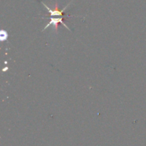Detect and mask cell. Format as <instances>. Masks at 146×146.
<instances>
[{"instance_id": "obj_1", "label": "cell", "mask_w": 146, "mask_h": 146, "mask_svg": "<svg viewBox=\"0 0 146 146\" xmlns=\"http://www.w3.org/2000/svg\"><path fill=\"white\" fill-rule=\"evenodd\" d=\"M48 19H50V21L48 23V24H47V25L45 26V27H44V29L42 30V31H44V30H46V29H48V27H49V26H51V25H52L53 27H54V29H55L56 31H57V30H58V24H62L63 26H64V27H65L68 30V31H71V30H70V29L68 28V27H67V26L65 24H64V17H56V18H54V17H49Z\"/></svg>"}, {"instance_id": "obj_2", "label": "cell", "mask_w": 146, "mask_h": 146, "mask_svg": "<svg viewBox=\"0 0 146 146\" xmlns=\"http://www.w3.org/2000/svg\"><path fill=\"white\" fill-rule=\"evenodd\" d=\"M41 3H42L43 5L44 6V7H45V8L47 10H48V13H49L50 15H51V17H64V11H65L67 7H68V6H69L70 4H71V2H70L69 4H68V5L66 6V7H64V9H62V10H59V9H58V4H57V3H56V7H55V9H50L49 7H48V6L46 5V4H44V2H41Z\"/></svg>"}, {"instance_id": "obj_3", "label": "cell", "mask_w": 146, "mask_h": 146, "mask_svg": "<svg viewBox=\"0 0 146 146\" xmlns=\"http://www.w3.org/2000/svg\"><path fill=\"white\" fill-rule=\"evenodd\" d=\"M8 39V33H7V31H1V34H0V40L1 41H7Z\"/></svg>"}, {"instance_id": "obj_4", "label": "cell", "mask_w": 146, "mask_h": 146, "mask_svg": "<svg viewBox=\"0 0 146 146\" xmlns=\"http://www.w3.org/2000/svg\"><path fill=\"white\" fill-rule=\"evenodd\" d=\"M7 69H8V68H7H7H4V69H3V71H5V70H6V71H7Z\"/></svg>"}]
</instances>
